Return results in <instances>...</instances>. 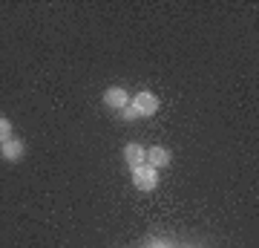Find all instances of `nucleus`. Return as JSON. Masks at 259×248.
Segmentation results:
<instances>
[{"mask_svg": "<svg viewBox=\"0 0 259 248\" xmlns=\"http://www.w3.org/2000/svg\"><path fill=\"white\" fill-rule=\"evenodd\" d=\"M133 185L139 191H156L158 188V170L150 165H139L133 167Z\"/></svg>", "mask_w": 259, "mask_h": 248, "instance_id": "nucleus-1", "label": "nucleus"}, {"mask_svg": "<svg viewBox=\"0 0 259 248\" xmlns=\"http://www.w3.org/2000/svg\"><path fill=\"white\" fill-rule=\"evenodd\" d=\"M130 107L139 113V116L150 119V116H156V113H158V95H156V92H147V90H144V92H139V95L130 101Z\"/></svg>", "mask_w": 259, "mask_h": 248, "instance_id": "nucleus-2", "label": "nucleus"}, {"mask_svg": "<svg viewBox=\"0 0 259 248\" xmlns=\"http://www.w3.org/2000/svg\"><path fill=\"white\" fill-rule=\"evenodd\" d=\"M124 159H127L130 170L139 165H147V147H141L139 141H130L127 147H124Z\"/></svg>", "mask_w": 259, "mask_h": 248, "instance_id": "nucleus-3", "label": "nucleus"}, {"mask_svg": "<svg viewBox=\"0 0 259 248\" xmlns=\"http://www.w3.org/2000/svg\"><path fill=\"white\" fill-rule=\"evenodd\" d=\"M104 104L112 107V110H124V107L130 104L127 90H124V87H110V90L104 92Z\"/></svg>", "mask_w": 259, "mask_h": 248, "instance_id": "nucleus-4", "label": "nucleus"}, {"mask_svg": "<svg viewBox=\"0 0 259 248\" xmlns=\"http://www.w3.org/2000/svg\"><path fill=\"white\" fill-rule=\"evenodd\" d=\"M23 153H26V145L20 138H9V141L0 145V156L6 162H18V159H23Z\"/></svg>", "mask_w": 259, "mask_h": 248, "instance_id": "nucleus-5", "label": "nucleus"}, {"mask_svg": "<svg viewBox=\"0 0 259 248\" xmlns=\"http://www.w3.org/2000/svg\"><path fill=\"white\" fill-rule=\"evenodd\" d=\"M147 165L156 167V170H158V167H164V165H170V150H167V147H161V145L150 147V150H147Z\"/></svg>", "mask_w": 259, "mask_h": 248, "instance_id": "nucleus-6", "label": "nucleus"}, {"mask_svg": "<svg viewBox=\"0 0 259 248\" xmlns=\"http://www.w3.org/2000/svg\"><path fill=\"white\" fill-rule=\"evenodd\" d=\"M9 138H12V121L0 116V145H3V141H9Z\"/></svg>", "mask_w": 259, "mask_h": 248, "instance_id": "nucleus-7", "label": "nucleus"}, {"mask_svg": "<svg viewBox=\"0 0 259 248\" xmlns=\"http://www.w3.org/2000/svg\"><path fill=\"white\" fill-rule=\"evenodd\" d=\"M121 116H124V119H139V113H136V110H133V107H130V104H127V107H124V110H121Z\"/></svg>", "mask_w": 259, "mask_h": 248, "instance_id": "nucleus-8", "label": "nucleus"}]
</instances>
